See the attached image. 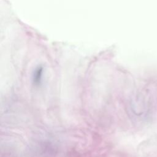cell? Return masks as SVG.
I'll return each mask as SVG.
<instances>
[]
</instances>
